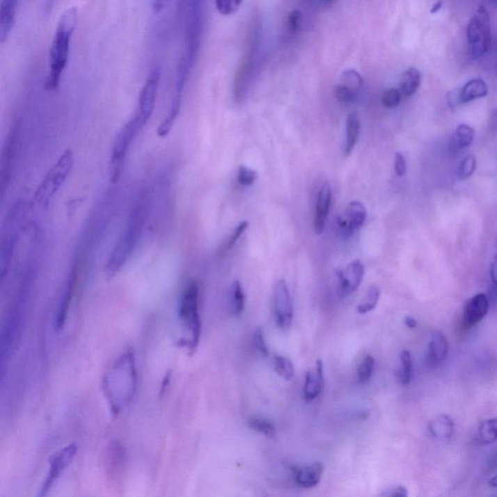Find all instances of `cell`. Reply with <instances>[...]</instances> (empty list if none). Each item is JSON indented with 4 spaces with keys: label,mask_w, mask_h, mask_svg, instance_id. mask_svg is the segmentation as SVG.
Wrapping results in <instances>:
<instances>
[{
    "label": "cell",
    "mask_w": 497,
    "mask_h": 497,
    "mask_svg": "<svg viewBox=\"0 0 497 497\" xmlns=\"http://www.w3.org/2000/svg\"><path fill=\"white\" fill-rule=\"evenodd\" d=\"M136 386V359L134 352L127 351L116 359L103 378V393L113 414H119L134 400Z\"/></svg>",
    "instance_id": "6da1fadb"
},
{
    "label": "cell",
    "mask_w": 497,
    "mask_h": 497,
    "mask_svg": "<svg viewBox=\"0 0 497 497\" xmlns=\"http://www.w3.org/2000/svg\"><path fill=\"white\" fill-rule=\"evenodd\" d=\"M147 212L148 196L143 194L132 209L127 226L105 263L104 271L108 278L114 277L129 262L143 235Z\"/></svg>",
    "instance_id": "7a4b0ae2"
},
{
    "label": "cell",
    "mask_w": 497,
    "mask_h": 497,
    "mask_svg": "<svg viewBox=\"0 0 497 497\" xmlns=\"http://www.w3.org/2000/svg\"><path fill=\"white\" fill-rule=\"evenodd\" d=\"M77 23V9L75 7L66 10L61 15L49 56V74L46 79L45 87L48 90H54L60 86L61 76L65 72L70 58L71 38Z\"/></svg>",
    "instance_id": "3957f363"
},
{
    "label": "cell",
    "mask_w": 497,
    "mask_h": 497,
    "mask_svg": "<svg viewBox=\"0 0 497 497\" xmlns=\"http://www.w3.org/2000/svg\"><path fill=\"white\" fill-rule=\"evenodd\" d=\"M179 318L188 329L189 339H181L179 345L188 349L191 353L198 348L201 336V322L199 316V285L191 280L184 287L179 303Z\"/></svg>",
    "instance_id": "277c9868"
},
{
    "label": "cell",
    "mask_w": 497,
    "mask_h": 497,
    "mask_svg": "<svg viewBox=\"0 0 497 497\" xmlns=\"http://www.w3.org/2000/svg\"><path fill=\"white\" fill-rule=\"evenodd\" d=\"M74 166L72 150L68 149L61 154L58 161L47 172L40 184L34 194L36 203L41 207H47L55 198L61 187L65 183Z\"/></svg>",
    "instance_id": "5b68a950"
},
{
    "label": "cell",
    "mask_w": 497,
    "mask_h": 497,
    "mask_svg": "<svg viewBox=\"0 0 497 497\" xmlns=\"http://www.w3.org/2000/svg\"><path fill=\"white\" fill-rule=\"evenodd\" d=\"M145 125L136 114L132 118L125 127L120 129L119 134L116 137L111 152L109 174L111 183L116 184L122 177L125 159L129 155L130 148L136 139L137 135L144 129Z\"/></svg>",
    "instance_id": "8992f818"
},
{
    "label": "cell",
    "mask_w": 497,
    "mask_h": 497,
    "mask_svg": "<svg viewBox=\"0 0 497 497\" xmlns=\"http://www.w3.org/2000/svg\"><path fill=\"white\" fill-rule=\"evenodd\" d=\"M469 55L478 60L488 52L491 42V16L484 6H480L470 19L466 29Z\"/></svg>",
    "instance_id": "52a82bcc"
},
{
    "label": "cell",
    "mask_w": 497,
    "mask_h": 497,
    "mask_svg": "<svg viewBox=\"0 0 497 497\" xmlns=\"http://www.w3.org/2000/svg\"><path fill=\"white\" fill-rule=\"evenodd\" d=\"M23 204L15 203L10 209L5 221L4 230L2 233L1 253H0V268L1 278L4 279L8 271L12 258H13L15 248L18 241L19 228H21L22 218H23Z\"/></svg>",
    "instance_id": "ba28073f"
},
{
    "label": "cell",
    "mask_w": 497,
    "mask_h": 497,
    "mask_svg": "<svg viewBox=\"0 0 497 497\" xmlns=\"http://www.w3.org/2000/svg\"><path fill=\"white\" fill-rule=\"evenodd\" d=\"M161 72L159 68H155L148 77L141 93H140L139 100V108H137L136 115L139 116L143 124L146 125L151 119L156 102L157 92H159V81H161Z\"/></svg>",
    "instance_id": "9c48e42d"
},
{
    "label": "cell",
    "mask_w": 497,
    "mask_h": 497,
    "mask_svg": "<svg viewBox=\"0 0 497 497\" xmlns=\"http://www.w3.org/2000/svg\"><path fill=\"white\" fill-rule=\"evenodd\" d=\"M76 452H77V447L75 444H71L63 448L51 457L50 468H49L45 481L42 484V488L38 494L39 496H45L49 493L52 487L55 484L56 480L60 478L61 473L72 462Z\"/></svg>",
    "instance_id": "30bf717a"
},
{
    "label": "cell",
    "mask_w": 497,
    "mask_h": 497,
    "mask_svg": "<svg viewBox=\"0 0 497 497\" xmlns=\"http://www.w3.org/2000/svg\"><path fill=\"white\" fill-rule=\"evenodd\" d=\"M274 310L278 326L283 329H289L294 318L292 299L284 279L277 283L274 292Z\"/></svg>",
    "instance_id": "8fae6325"
},
{
    "label": "cell",
    "mask_w": 497,
    "mask_h": 497,
    "mask_svg": "<svg viewBox=\"0 0 497 497\" xmlns=\"http://www.w3.org/2000/svg\"><path fill=\"white\" fill-rule=\"evenodd\" d=\"M366 216L368 211L363 203L359 201H352L349 203L344 216H339L336 221L343 237L349 238L353 235L363 226Z\"/></svg>",
    "instance_id": "7c38bea8"
},
{
    "label": "cell",
    "mask_w": 497,
    "mask_h": 497,
    "mask_svg": "<svg viewBox=\"0 0 497 497\" xmlns=\"http://www.w3.org/2000/svg\"><path fill=\"white\" fill-rule=\"evenodd\" d=\"M364 267L359 260H353L344 269L337 271L342 297H350L356 292L363 282Z\"/></svg>",
    "instance_id": "4fadbf2b"
},
{
    "label": "cell",
    "mask_w": 497,
    "mask_h": 497,
    "mask_svg": "<svg viewBox=\"0 0 497 497\" xmlns=\"http://www.w3.org/2000/svg\"><path fill=\"white\" fill-rule=\"evenodd\" d=\"M363 80L355 70H347L342 73L340 83L336 87V97L341 103L353 102L363 88Z\"/></svg>",
    "instance_id": "5bb4252c"
},
{
    "label": "cell",
    "mask_w": 497,
    "mask_h": 497,
    "mask_svg": "<svg viewBox=\"0 0 497 497\" xmlns=\"http://www.w3.org/2000/svg\"><path fill=\"white\" fill-rule=\"evenodd\" d=\"M17 142H18V129L13 127L10 132L8 139L3 149L1 161V191L4 196L5 191L8 188L10 181H11L12 172L15 161V152L17 150Z\"/></svg>",
    "instance_id": "9a60e30c"
},
{
    "label": "cell",
    "mask_w": 497,
    "mask_h": 497,
    "mask_svg": "<svg viewBox=\"0 0 497 497\" xmlns=\"http://www.w3.org/2000/svg\"><path fill=\"white\" fill-rule=\"evenodd\" d=\"M489 309V299L486 294H478L467 300L464 305V322L465 327L476 326L487 316Z\"/></svg>",
    "instance_id": "2e32d148"
},
{
    "label": "cell",
    "mask_w": 497,
    "mask_h": 497,
    "mask_svg": "<svg viewBox=\"0 0 497 497\" xmlns=\"http://www.w3.org/2000/svg\"><path fill=\"white\" fill-rule=\"evenodd\" d=\"M332 191L331 184L324 183L322 184L317 198L316 216L314 220V230L318 235H322L326 226V216L331 209Z\"/></svg>",
    "instance_id": "e0dca14e"
},
{
    "label": "cell",
    "mask_w": 497,
    "mask_h": 497,
    "mask_svg": "<svg viewBox=\"0 0 497 497\" xmlns=\"http://www.w3.org/2000/svg\"><path fill=\"white\" fill-rule=\"evenodd\" d=\"M324 366H322V361H317L316 365L311 370L307 372L305 376L304 383V397L306 401H312L316 400L322 391L324 390Z\"/></svg>",
    "instance_id": "ac0fdd59"
},
{
    "label": "cell",
    "mask_w": 497,
    "mask_h": 497,
    "mask_svg": "<svg viewBox=\"0 0 497 497\" xmlns=\"http://www.w3.org/2000/svg\"><path fill=\"white\" fill-rule=\"evenodd\" d=\"M449 353V342L441 331H434L430 338L427 349V363L438 366L444 363Z\"/></svg>",
    "instance_id": "d6986e66"
},
{
    "label": "cell",
    "mask_w": 497,
    "mask_h": 497,
    "mask_svg": "<svg viewBox=\"0 0 497 497\" xmlns=\"http://www.w3.org/2000/svg\"><path fill=\"white\" fill-rule=\"evenodd\" d=\"M76 279H77V272L74 269L68 283H66L65 292L61 295L60 304H58V312L56 315L55 329L56 331H61L65 326L66 320H68V310L71 299H72L74 290H75Z\"/></svg>",
    "instance_id": "ffe728a7"
},
{
    "label": "cell",
    "mask_w": 497,
    "mask_h": 497,
    "mask_svg": "<svg viewBox=\"0 0 497 497\" xmlns=\"http://www.w3.org/2000/svg\"><path fill=\"white\" fill-rule=\"evenodd\" d=\"M297 484L303 489H313L318 486L324 474V465L315 462L308 466L292 468Z\"/></svg>",
    "instance_id": "44dd1931"
},
{
    "label": "cell",
    "mask_w": 497,
    "mask_h": 497,
    "mask_svg": "<svg viewBox=\"0 0 497 497\" xmlns=\"http://www.w3.org/2000/svg\"><path fill=\"white\" fill-rule=\"evenodd\" d=\"M489 93L488 85L483 79L476 78L468 81L462 90H459L457 97V104H465L487 97Z\"/></svg>",
    "instance_id": "7402d4cb"
},
{
    "label": "cell",
    "mask_w": 497,
    "mask_h": 497,
    "mask_svg": "<svg viewBox=\"0 0 497 497\" xmlns=\"http://www.w3.org/2000/svg\"><path fill=\"white\" fill-rule=\"evenodd\" d=\"M19 0H2L1 17H0V31L1 41L5 42L8 38L10 33L14 26L15 15Z\"/></svg>",
    "instance_id": "603a6c76"
},
{
    "label": "cell",
    "mask_w": 497,
    "mask_h": 497,
    "mask_svg": "<svg viewBox=\"0 0 497 497\" xmlns=\"http://www.w3.org/2000/svg\"><path fill=\"white\" fill-rule=\"evenodd\" d=\"M422 84V74L416 68H409L400 79V92L405 97H411L419 90Z\"/></svg>",
    "instance_id": "cb8c5ba5"
},
{
    "label": "cell",
    "mask_w": 497,
    "mask_h": 497,
    "mask_svg": "<svg viewBox=\"0 0 497 497\" xmlns=\"http://www.w3.org/2000/svg\"><path fill=\"white\" fill-rule=\"evenodd\" d=\"M454 422L449 416L442 415L432 420L428 425L430 434L437 440H447L454 433Z\"/></svg>",
    "instance_id": "d4e9b609"
},
{
    "label": "cell",
    "mask_w": 497,
    "mask_h": 497,
    "mask_svg": "<svg viewBox=\"0 0 497 497\" xmlns=\"http://www.w3.org/2000/svg\"><path fill=\"white\" fill-rule=\"evenodd\" d=\"M361 132V120L358 113L352 112L347 118V139L344 148V157L350 156L355 149Z\"/></svg>",
    "instance_id": "484cf974"
},
{
    "label": "cell",
    "mask_w": 497,
    "mask_h": 497,
    "mask_svg": "<svg viewBox=\"0 0 497 497\" xmlns=\"http://www.w3.org/2000/svg\"><path fill=\"white\" fill-rule=\"evenodd\" d=\"M475 139V129L471 125L466 124L459 125L456 132L452 134L451 140L452 149L455 151H462L473 143Z\"/></svg>",
    "instance_id": "4316f807"
},
{
    "label": "cell",
    "mask_w": 497,
    "mask_h": 497,
    "mask_svg": "<svg viewBox=\"0 0 497 497\" xmlns=\"http://www.w3.org/2000/svg\"><path fill=\"white\" fill-rule=\"evenodd\" d=\"M476 440L481 445H491L497 441V417L484 420L480 424Z\"/></svg>",
    "instance_id": "83f0119b"
},
{
    "label": "cell",
    "mask_w": 497,
    "mask_h": 497,
    "mask_svg": "<svg viewBox=\"0 0 497 497\" xmlns=\"http://www.w3.org/2000/svg\"><path fill=\"white\" fill-rule=\"evenodd\" d=\"M381 297V290L378 285H372L366 292L365 297L358 305V312L359 314H366L372 311L377 306L379 299Z\"/></svg>",
    "instance_id": "f1b7e54d"
},
{
    "label": "cell",
    "mask_w": 497,
    "mask_h": 497,
    "mask_svg": "<svg viewBox=\"0 0 497 497\" xmlns=\"http://www.w3.org/2000/svg\"><path fill=\"white\" fill-rule=\"evenodd\" d=\"M400 368L398 370V379L403 386H408L411 382L413 373V361L410 352L403 351L400 355Z\"/></svg>",
    "instance_id": "f546056e"
},
{
    "label": "cell",
    "mask_w": 497,
    "mask_h": 497,
    "mask_svg": "<svg viewBox=\"0 0 497 497\" xmlns=\"http://www.w3.org/2000/svg\"><path fill=\"white\" fill-rule=\"evenodd\" d=\"M274 368L278 375L285 380L290 381L294 377V364L289 358L282 356H275Z\"/></svg>",
    "instance_id": "4dcf8cb0"
},
{
    "label": "cell",
    "mask_w": 497,
    "mask_h": 497,
    "mask_svg": "<svg viewBox=\"0 0 497 497\" xmlns=\"http://www.w3.org/2000/svg\"><path fill=\"white\" fill-rule=\"evenodd\" d=\"M248 427L267 437L275 436V427L270 420L260 417H253L248 420Z\"/></svg>",
    "instance_id": "1f68e13d"
},
{
    "label": "cell",
    "mask_w": 497,
    "mask_h": 497,
    "mask_svg": "<svg viewBox=\"0 0 497 497\" xmlns=\"http://www.w3.org/2000/svg\"><path fill=\"white\" fill-rule=\"evenodd\" d=\"M375 368V359L372 356H365L358 370V380L361 384H368L372 377Z\"/></svg>",
    "instance_id": "d6a6232c"
},
{
    "label": "cell",
    "mask_w": 497,
    "mask_h": 497,
    "mask_svg": "<svg viewBox=\"0 0 497 497\" xmlns=\"http://www.w3.org/2000/svg\"><path fill=\"white\" fill-rule=\"evenodd\" d=\"M232 305L235 315L239 316L245 308V294L241 283L236 280L232 284Z\"/></svg>",
    "instance_id": "836d02e7"
},
{
    "label": "cell",
    "mask_w": 497,
    "mask_h": 497,
    "mask_svg": "<svg viewBox=\"0 0 497 497\" xmlns=\"http://www.w3.org/2000/svg\"><path fill=\"white\" fill-rule=\"evenodd\" d=\"M243 0H215L216 10L223 16H230L239 9Z\"/></svg>",
    "instance_id": "e575fe53"
},
{
    "label": "cell",
    "mask_w": 497,
    "mask_h": 497,
    "mask_svg": "<svg viewBox=\"0 0 497 497\" xmlns=\"http://www.w3.org/2000/svg\"><path fill=\"white\" fill-rule=\"evenodd\" d=\"M248 226V221H241L239 225L236 226L235 230H233L232 235L230 236V238H228L225 244L221 246V252H223L221 253H226L235 247L237 241L239 240L240 236L245 232L246 230H247Z\"/></svg>",
    "instance_id": "d590c367"
},
{
    "label": "cell",
    "mask_w": 497,
    "mask_h": 497,
    "mask_svg": "<svg viewBox=\"0 0 497 497\" xmlns=\"http://www.w3.org/2000/svg\"><path fill=\"white\" fill-rule=\"evenodd\" d=\"M477 159L473 155H469L462 161L459 166V177L461 179H467L471 177L476 171Z\"/></svg>",
    "instance_id": "8d00e7d4"
},
{
    "label": "cell",
    "mask_w": 497,
    "mask_h": 497,
    "mask_svg": "<svg viewBox=\"0 0 497 497\" xmlns=\"http://www.w3.org/2000/svg\"><path fill=\"white\" fill-rule=\"evenodd\" d=\"M401 98H402V93H401L400 90L395 88H388L384 93L382 97V103L384 106L387 108H396L400 104Z\"/></svg>",
    "instance_id": "74e56055"
},
{
    "label": "cell",
    "mask_w": 497,
    "mask_h": 497,
    "mask_svg": "<svg viewBox=\"0 0 497 497\" xmlns=\"http://www.w3.org/2000/svg\"><path fill=\"white\" fill-rule=\"evenodd\" d=\"M258 179V172L248 168L245 166H240L238 168L237 180L241 186H252Z\"/></svg>",
    "instance_id": "f35d334b"
},
{
    "label": "cell",
    "mask_w": 497,
    "mask_h": 497,
    "mask_svg": "<svg viewBox=\"0 0 497 497\" xmlns=\"http://www.w3.org/2000/svg\"><path fill=\"white\" fill-rule=\"evenodd\" d=\"M253 343L255 348L257 349L263 356H269V351H268V347L267 343H265V332H263L262 327H258V329H255V331H253Z\"/></svg>",
    "instance_id": "ab89813d"
},
{
    "label": "cell",
    "mask_w": 497,
    "mask_h": 497,
    "mask_svg": "<svg viewBox=\"0 0 497 497\" xmlns=\"http://www.w3.org/2000/svg\"><path fill=\"white\" fill-rule=\"evenodd\" d=\"M301 19V12L299 11V10L290 12L289 19H287V26H289L290 33H294L299 31Z\"/></svg>",
    "instance_id": "60d3db41"
},
{
    "label": "cell",
    "mask_w": 497,
    "mask_h": 497,
    "mask_svg": "<svg viewBox=\"0 0 497 497\" xmlns=\"http://www.w3.org/2000/svg\"><path fill=\"white\" fill-rule=\"evenodd\" d=\"M395 171L396 175L402 177L407 171V162L401 152H396L395 157Z\"/></svg>",
    "instance_id": "b9f144b4"
},
{
    "label": "cell",
    "mask_w": 497,
    "mask_h": 497,
    "mask_svg": "<svg viewBox=\"0 0 497 497\" xmlns=\"http://www.w3.org/2000/svg\"><path fill=\"white\" fill-rule=\"evenodd\" d=\"M491 279L493 282V289H491V299L494 302H497V255L494 257L491 265Z\"/></svg>",
    "instance_id": "7bdbcfd3"
},
{
    "label": "cell",
    "mask_w": 497,
    "mask_h": 497,
    "mask_svg": "<svg viewBox=\"0 0 497 497\" xmlns=\"http://www.w3.org/2000/svg\"><path fill=\"white\" fill-rule=\"evenodd\" d=\"M382 496L390 497H406L408 496V491L404 487L397 486L395 488L388 489L387 491H384Z\"/></svg>",
    "instance_id": "ee69618b"
},
{
    "label": "cell",
    "mask_w": 497,
    "mask_h": 497,
    "mask_svg": "<svg viewBox=\"0 0 497 497\" xmlns=\"http://www.w3.org/2000/svg\"><path fill=\"white\" fill-rule=\"evenodd\" d=\"M404 322L406 326L409 327V329H416L418 326L417 320H416L413 316H406Z\"/></svg>",
    "instance_id": "f6af8a7d"
},
{
    "label": "cell",
    "mask_w": 497,
    "mask_h": 497,
    "mask_svg": "<svg viewBox=\"0 0 497 497\" xmlns=\"http://www.w3.org/2000/svg\"><path fill=\"white\" fill-rule=\"evenodd\" d=\"M171 372H168L166 374V377L164 378V380H162V384H161V393H159V395H162V393H164V390H166L167 386L169 385V383H171Z\"/></svg>",
    "instance_id": "bcb514c9"
},
{
    "label": "cell",
    "mask_w": 497,
    "mask_h": 497,
    "mask_svg": "<svg viewBox=\"0 0 497 497\" xmlns=\"http://www.w3.org/2000/svg\"><path fill=\"white\" fill-rule=\"evenodd\" d=\"M442 8H443V2L440 1V0H438L437 2H435V3L432 5V9H430V13H432L433 15L436 14Z\"/></svg>",
    "instance_id": "7dc6e473"
},
{
    "label": "cell",
    "mask_w": 497,
    "mask_h": 497,
    "mask_svg": "<svg viewBox=\"0 0 497 497\" xmlns=\"http://www.w3.org/2000/svg\"><path fill=\"white\" fill-rule=\"evenodd\" d=\"M489 486L493 487V488H497V473L494 474L491 479L489 480Z\"/></svg>",
    "instance_id": "c3c4849f"
},
{
    "label": "cell",
    "mask_w": 497,
    "mask_h": 497,
    "mask_svg": "<svg viewBox=\"0 0 497 497\" xmlns=\"http://www.w3.org/2000/svg\"><path fill=\"white\" fill-rule=\"evenodd\" d=\"M494 1H496V4H497V0H494Z\"/></svg>",
    "instance_id": "681fc988"
},
{
    "label": "cell",
    "mask_w": 497,
    "mask_h": 497,
    "mask_svg": "<svg viewBox=\"0 0 497 497\" xmlns=\"http://www.w3.org/2000/svg\"><path fill=\"white\" fill-rule=\"evenodd\" d=\"M326 1H331V0H326Z\"/></svg>",
    "instance_id": "f907efd6"
}]
</instances>
